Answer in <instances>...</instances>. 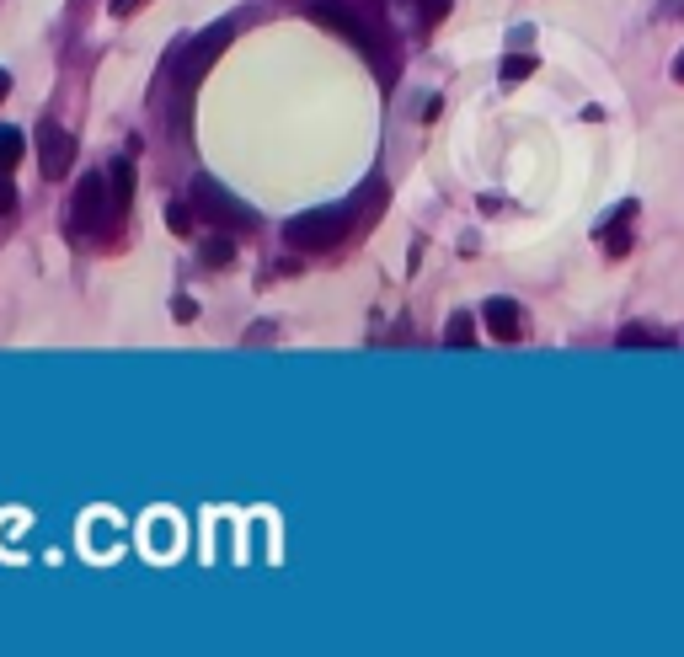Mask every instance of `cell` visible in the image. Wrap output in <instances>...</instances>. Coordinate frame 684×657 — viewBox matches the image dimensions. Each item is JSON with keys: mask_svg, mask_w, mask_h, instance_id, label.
Here are the masks:
<instances>
[{"mask_svg": "<svg viewBox=\"0 0 684 657\" xmlns=\"http://www.w3.org/2000/svg\"><path fill=\"white\" fill-rule=\"evenodd\" d=\"M305 11H310V17H316L321 27H332V33L353 38L369 59H375V65H380V54L391 49V33H385L380 22L364 17V11H375V6H359V0H310Z\"/></svg>", "mask_w": 684, "mask_h": 657, "instance_id": "6da1fadb", "label": "cell"}, {"mask_svg": "<svg viewBox=\"0 0 684 657\" xmlns=\"http://www.w3.org/2000/svg\"><path fill=\"white\" fill-rule=\"evenodd\" d=\"M236 38V27L220 22V27H209V33H198L188 43V54L177 59V70H171V81H177V134H188V107H193V86H198V75H204L214 59L225 54V43Z\"/></svg>", "mask_w": 684, "mask_h": 657, "instance_id": "7a4b0ae2", "label": "cell"}, {"mask_svg": "<svg viewBox=\"0 0 684 657\" xmlns=\"http://www.w3.org/2000/svg\"><path fill=\"white\" fill-rule=\"evenodd\" d=\"M348 219L353 209H310V214H294L284 225V241L300 246V252H332V246L348 236Z\"/></svg>", "mask_w": 684, "mask_h": 657, "instance_id": "3957f363", "label": "cell"}, {"mask_svg": "<svg viewBox=\"0 0 684 657\" xmlns=\"http://www.w3.org/2000/svg\"><path fill=\"white\" fill-rule=\"evenodd\" d=\"M193 203H198V214L220 219V225H230V230H252V225H257V214L246 209V203L230 193V187L214 182V177H198V182H193Z\"/></svg>", "mask_w": 684, "mask_h": 657, "instance_id": "277c9868", "label": "cell"}, {"mask_svg": "<svg viewBox=\"0 0 684 657\" xmlns=\"http://www.w3.org/2000/svg\"><path fill=\"white\" fill-rule=\"evenodd\" d=\"M75 166V134L59 129V123H43L38 129V171L43 182H65Z\"/></svg>", "mask_w": 684, "mask_h": 657, "instance_id": "5b68a950", "label": "cell"}, {"mask_svg": "<svg viewBox=\"0 0 684 657\" xmlns=\"http://www.w3.org/2000/svg\"><path fill=\"white\" fill-rule=\"evenodd\" d=\"M70 214H75V230H102V225H107V214H118V203H113V187H107V177H86L81 187H75Z\"/></svg>", "mask_w": 684, "mask_h": 657, "instance_id": "8992f818", "label": "cell"}, {"mask_svg": "<svg viewBox=\"0 0 684 657\" xmlns=\"http://www.w3.org/2000/svg\"><path fill=\"white\" fill-rule=\"evenodd\" d=\"M481 321H487V332H492L497 342H513V337L524 332V316H519V305H513V300H487Z\"/></svg>", "mask_w": 684, "mask_h": 657, "instance_id": "52a82bcc", "label": "cell"}, {"mask_svg": "<svg viewBox=\"0 0 684 657\" xmlns=\"http://www.w3.org/2000/svg\"><path fill=\"white\" fill-rule=\"evenodd\" d=\"M107 187H113V203H118V209H129V198H134V166L118 161L113 171H107Z\"/></svg>", "mask_w": 684, "mask_h": 657, "instance_id": "ba28073f", "label": "cell"}, {"mask_svg": "<svg viewBox=\"0 0 684 657\" xmlns=\"http://www.w3.org/2000/svg\"><path fill=\"white\" fill-rule=\"evenodd\" d=\"M444 342H449V348H476V321L465 316V310H460V316H449Z\"/></svg>", "mask_w": 684, "mask_h": 657, "instance_id": "9c48e42d", "label": "cell"}, {"mask_svg": "<svg viewBox=\"0 0 684 657\" xmlns=\"http://www.w3.org/2000/svg\"><path fill=\"white\" fill-rule=\"evenodd\" d=\"M204 262H209V268H230V262H236V241H230V236H209L204 241Z\"/></svg>", "mask_w": 684, "mask_h": 657, "instance_id": "30bf717a", "label": "cell"}, {"mask_svg": "<svg viewBox=\"0 0 684 657\" xmlns=\"http://www.w3.org/2000/svg\"><path fill=\"white\" fill-rule=\"evenodd\" d=\"M22 161V129H6V123H0V171H11Z\"/></svg>", "mask_w": 684, "mask_h": 657, "instance_id": "8fae6325", "label": "cell"}, {"mask_svg": "<svg viewBox=\"0 0 684 657\" xmlns=\"http://www.w3.org/2000/svg\"><path fill=\"white\" fill-rule=\"evenodd\" d=\"M620 348H668V337L647 332V326H626V332H620Z\"/></svg>", "mask_w": 684, "mask_h": 657, "instance_id": "7c38bea8", "label": "cell"}, {"mask_svg": "<svg viewBox=\"0 0 684 657\" xmlns=\"http://www.w3.org/2000/svg\"><path fill=\"white\" fill-rule=\"evenodd\" d=\"M535 75V54H508L503 59V81L513 86V81H530Z\"/></svg>", "mask_w": 684, "mask_h": 657, "instance_id": "4fadbf2b", "label": "cell"}, {"mask_svg": "<svg viewBox=\"0 0 684 657\" xmlns=\"http://www.w3.org/2000/svg\"><path fill=\"white\" fill-rule=\"evenodd\" d=\"M166 230H171V236H188V230H193V209H188V203H166Z\"/></svg>", "mask_w": 684, "mask_h": 657, "instance_id": "5bb4252c", "label": "cell"}, {"mask_svg": "<svg viewBox=\"0 0 684 657\" xmlns=\"http://www.w3.org/2000/svg\"><path fill=\"white\" fill-rule=\"evenodd\" d=\"M17 209V187H11V171H0V219Z\"/></svg>", "mask_w": 684, "mask_h": 657, "instance_id": "9a60e30c", "label": "cell"}, {"mask_svg": "<svg viewBox=\"0 0 684 657\" xmlns=\"http://www.w3.org/2000/svg\"><path fill=\"white\" fill-rule=\"evenodd\" d=\"M444 11H449V0H423V22H428V27H439Z\"/></svg>", "mask_w": 684, "mask_h": 657, "instance_id": "2e32d148", "label": "cell"}, {"mask_svg": "<svg viewBox=\"0 0 684 657\" xmlns=\"http://www.w3.org/2000/svg\"><path fill=\"white\" fill-rule=\"evenodd\" d=\"M139 6H145V0H113V11H118V17H129V11H139Z\"/></svg>", "mask_w": 684, "mask_h": 657, "instance_id": "e0dca14e", "label": "cell"}, {"mask_svg": "<svg viewBox=\"0 0 684 657\" xmlns=\"http://www.w3.org/2000/svg\"><path fill=\"white\" fill-rule=\"evenodd\" d=\"M6 97H11V75L0 70V102H6Z\"/></svg>", "mask_w": 684, "mask_h": 657, "instance_id": "ac0fdd59", "label": "cell"}, {"mask_svg": "<svg viewBox=\"0 0 684 657\" xmlns=\"http://www.w3.org/2000/svg\"><path fill=\"white\" fill-rule=\"evenodd\" d=\"M674 81H679V86H684V54H679V59H674Z\"/></svg>", "mask_w": 684, "mask_h": 657, "instance_id": "d6986e66", "label": "cell"}]
</instances>
